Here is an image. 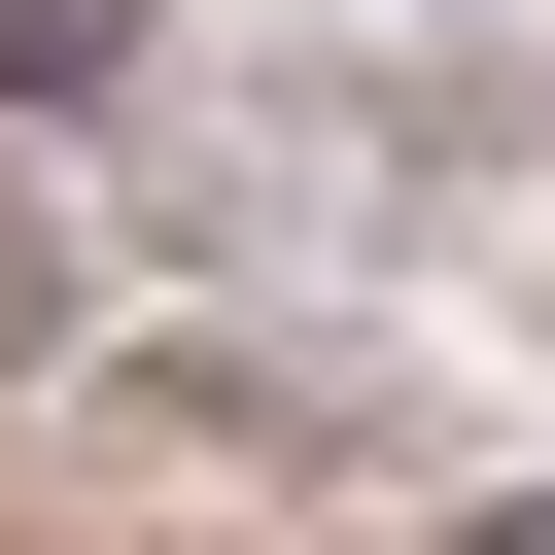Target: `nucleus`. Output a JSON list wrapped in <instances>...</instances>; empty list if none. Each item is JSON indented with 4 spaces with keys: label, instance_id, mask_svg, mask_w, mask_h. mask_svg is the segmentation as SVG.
<instances>
[{
    "label": "nucleus",
    "instance_id": "obj_1",
    "mask_svg": "<svg viewBox=\"0 0 555 555\" xmlns=\"http://www.w3.org/2000/svg\"><path fill=\"white\" fill-rule=\"evenodd\" d=\"M139 35H173V0H0V139H69V104H139Z\"/></svg>",
    "mask_w": 555,
    "mask_h": 555
},
{
    "label": "nucleus",
    "instance_id": "obj_2",
    "mask_svg": "<svg viewBox=\"0 0 555 555\" xmlns=\"http://www.w3.org/2000/svg\"><path fill=\"white\" fill-rule=\"evenodd\" d=\"M69 347H104V278H69V208L0 173V382H69Z\"/></svg>",
    "mask_w": 555,
    "mask_h": 555
}]
</instances>
